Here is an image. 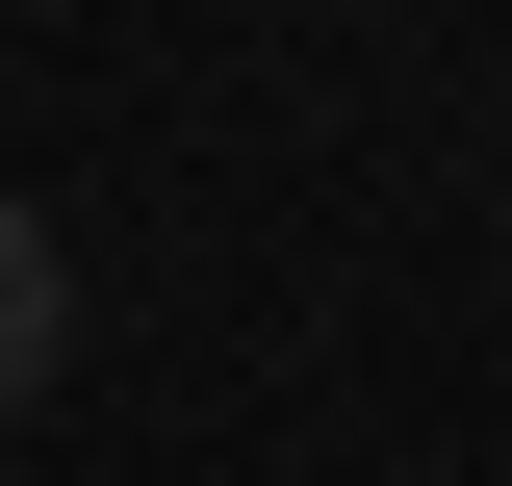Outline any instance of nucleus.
I'll use <instances>...</instances> for the list:
<instances>
[{
    "label": "nucleus",
    "instance_id": "1",
    "mask_svg": "<svg viewBox=\"0 0 512 486\" xmlns=\"http://www.w3.org/2000/svg\"><path fill=\"white\" fill-rule=\"evenodd\" d=\"M77 359V256H52V205H0V410Z\"/></svg>",
    "mask_w": 512,
    "mask_h": 486
}]
</instances>
